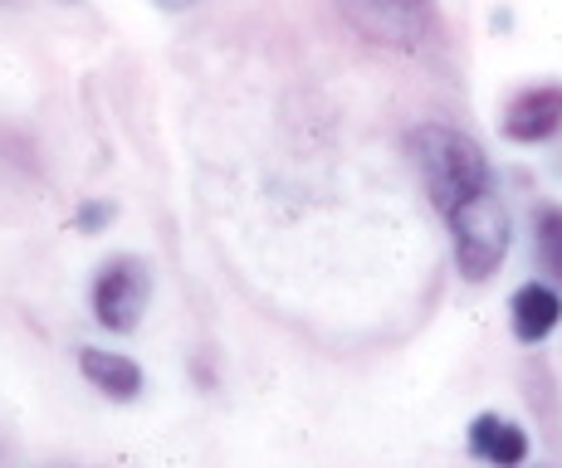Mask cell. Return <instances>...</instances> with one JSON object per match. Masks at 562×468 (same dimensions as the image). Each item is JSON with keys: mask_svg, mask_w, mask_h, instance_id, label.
<instances>
[{"mask_svg": "<svg viewBox=\"0 0 562 468\" xmlns=\"http://www.w3.org/2000/svg\"><path fill=\"white\" fill-rule=\"evenodd\" d=\"M411 167L426 181V195L440 215H450L456 205H464L470 195L490 191V157L470 133L450 123H420L406 133Z\"/></svg>", "mask_w": 562, "mask_h": 468, "instance_id": "6da1fadb", "label": "cell"}, {"mask_svg": "<svg viewBox=\"0 0 562 468\" xmlns=\"http://www.w3.org/2000/svg\"><path fill=\"white\" fill-rule=\"evenodd\" d=\"M446 225H450V249H456V269L470 283H484L504 264V254H509V210L494 195V186L456 205L446 215Z\"/></svg>", "mask_w": 562, "mask_h": 468, "instance_id": "7a4b0ae2", "label": "cell"}, {"mask_svg": "<svg viewBox=\"0 0 562 468\" xmlns=\"http://www.w3.org/2000/svg\"><path fill=\"white\" fill-rule=\"evenodd\" d=\"M362 39L396 54H416L436 39V0H333Z\"/></svg>", "mask_w": 562, "mask_h": 468, "instance_id": "3957f363", "label": "cell"}, {"mask_svg": "<svg viewBox=\"0 0 562 468\" xmlns=\"http://www.w3.org/2000/svg\"><path fill=\"white\" fill-rule=\"evenodd\" d=\"M147 298H153V269L137 254H117L108 259L93 278V318L103 322L108 332H137L147 312Z\"/></svg>", "mask_w": 562, "mask_h": 468, "instance_id": "277c9868", "label": "cell"}, {"mask_svg": "<svg viewBox=\"0 0 562 468\" xmlns=\"http://www.w3.org/2000/svg\"><path fill=\"white\" fill-rule=\"evenodd\" d=\"M562 133V83H533V89L514 93L504 107V137L518 147H538V141Z\"/></svg>", "mask_w": 562, "mask_h": 468, "instance_id": "5b68a950", "label": "cell"}, {"mask_svg": "<svg viewBox=\"0 0 562 468\" xmlns=\"http://www.w3.org/2000/svg\"><path fill=\"white\" fill-rule=\"evenodd\" d=\"M464 444H470V459H480L490 468H524L528 464V434L518 430L514 420L494 415V410H484V415L470 420Z\"/></svg>", "mask_w": 562, "mask_h": 468, "instance_id": "8992f818", "label": "cell"}, {"mask_svg": "<svg viewBox=\"0 0 562 468\" xmlns=\"http://www.w3.org/2000/svg\"><path fill=\"white\" fill-rule=\"evenodd\" d=\"M509 318H514V336L524 346H538L543 336H553L562 322V298L553 283H524L509 298Z\"/></svg>", "mask_w": 562, "mask_h": 468, "instance_id": "52a82bcc", "label": "cell"}, {"mask_svg": "<svg viewBox=\"0 0 562 468\" xmlns=\"http://www.w3.org/2000/svg\"><path fill=\"white\" fill-rule=\"evenodd\" d=\"M79 372L93 390H103L108 400H137L143 396V366L123 352H103V346H83Z\"/></svg>", "mask_w": 562, "mask_h": 468, "instance_id": "ba28073f", "label": "cell"}, {"mask_svg": "<svg viewBox=\"0 0 562 468\" xmlns=\"http://www.w3.org/2000/svg\"><path fill=\"white\" fill-rule=\"evenodd\" d=\"M533 259L553 283H562V205L533 210Z\"/></svg>", "mask_w": 562, "mask_h": 468, "instance_id": "9c48e42d", "label": "cell"}, {"mask_svg": "<svg viewBox=\"0 0 562 468\" xmlns=\"http://www.w3.org/2000/svg\"><path fill=\"white\" fill-rule=\"evenodd\" d=\"M108 220H113V205H103V201H83V205H79V215H74V225H79L83 235L103 230Z\"/></svg>", "mask_w": 562, "mask_h": 468, "instance_id": "30bf717a", "label": "cell"}, {"mask_svg": "<svg viewBox=\"0 0 562 468\" xmlns=\"http://www.w3.org/2000/svg\"><path fill=\"white\" fill-rule=\"evenodd\" d=\"M157 5H161V10H191L196 0H157Z\"/></svg>", "mask_w": 562, "mask_h": 468, "instance_id": "8fae6325", "label": "cell"}]
</instances>
